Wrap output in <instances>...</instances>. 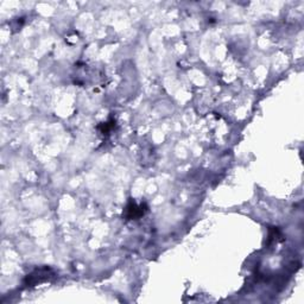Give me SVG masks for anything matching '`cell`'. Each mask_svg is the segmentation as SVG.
Returning a JSON list of instances; mask_svg holds the SVG:
<instances>
[{
  "mask_svg": "<svg viewBox=\"0 0 304 304\" xmlns=\"http://www.w3.org/2000/svg\"><path fill=\"white\" fill-rule=\"evenodd\" d=\"M54 271L50 269V267H41V269H36L32 271L30 274H28L27 278H25L24 284L27 287H34V285L44 283V282L49 281L50 278L54 276Z\"/></svg>",
  "mask_w": 304,
  "mask_h": 304,
  "instance_id": "obj_1",
  "label": "cell"
},
{
  "mask_svg": "<svg viewBox=\"0 0 304 304\" xmlns=\"http://www.w3.org/2000/svg\"><path fill=\"white\" fill-rule=\"evenodd\" d=\"M146 211H147V206L145 204L137 205L135 201L131 200L129 202V205L126 206L124 211V216L128 220H137L139 219L140 216L145 214Z\"/></svg>",
  "mask_w": 304,
  "mask_h": 304,
  "instance_id": "obj_2",
  "label": "cell"
},
{
  "mask_svg": "<svg viewBox=\"0 0 304 304\" xmlns=\"http://www.w3.org/2000/svg\"><path fill=\"white\" fill-rule=\"evenodd\" d=\"M114 126H115V121L113 120V119H111L110 121L101 124L99 126V130L101 131V133H103V135H108V133L111 132V130L113 129Z\"/></svg>",
  "mask_w": 304,
  "mask_h": 304,
  "instance_id": "obj_3",
  "label": "cell"
}]
</instances>
